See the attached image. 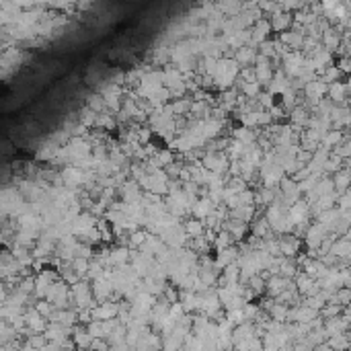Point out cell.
Wrapping results in <instances>:
<instances>
[{"label": "cell", "instance_id": "cell-1", "mask_svg": "<svg viewBox=\"0 0 351 351\" xmlns=\"http://www.w3.org/2000/svg\"><path fill=\"white\" fill-rule=\"evenodd\" d=\"M265 218H267V222L271 224L273 232H288V230L294 226V222L290 220V210L281 208L279 204H273V206L267 210Z\"/></svg>", "mask_w": 351, "mask_h": 351}, {"label": "cell", "instance_id": "cell-2", "mask_svg": "<svg viewBox=\"0 0 351 351\" xmlns=\"http://www.w3.org/2000/svg\"><path fill=\"white\" fill-rule=\"evenodd\" d=\"M60 277H62V275L56 273V271H52V269L39 271V273L35 275V296H37V298H45L47 292L52 290V285H54Z\"/></svg>", "mask_w": 351, "mask_h": 351}, {"label": "cell", "instance_id": "cell-3", "mask_svg": "<svg viewBox=\"0 0 351 351\" xmlns=\"http://www.w3.org/2000/svg\"><path fill=\"white\" fill-rule=\"evenodd\" d=\"M92 318L97 321H109V318H115L119 314V304L117 302H107V300H103V302H99V306H94L90 310Z\"/></svg>", "mask_w": 351, "mask_h": 351}, {"label": "cell", "instance_id": "cell-4", "mask_svg": "<svg viewBox=\"0 0 351 351\" xmlns=\"http://www.w3.org/2000/svg\"><path fill=\"white\" fill-rule=\"evenodd\" d=\"M202 165L208 169V171H214V173H224L226 167H228V158L222 154V152H210L202 158Z\"/></svg>", "mask_w": 351, "mask_h": 351}, {"label": "cell", "instance_id": "cell-5", "mask_svg": "<svg viewBox=\"0 0 351 351\" xmlns=\"http://www.w3.org/2000/svg\"><path fill=\"white\" fill-rule=\"evenodd\" d=\"M25 321H27L29 331H33V333H45V329H47V318L35 306L25 312Z\"/></svg>", "mask_w": 351, "mask_h": 351}, {"label": "cell", "instance_id": "cell-6", "mask_svg": "<svg viewBox=\"0 0 351 351\" xmlns=\"http://www.w3.org/2000/svg\"><path fill=\"white\" fill-rule=\"evenodd\" d=\"M308 214H310V208L306 206V202H294V206L290 208V220L296 224H306L308 220Z\"/></svg>", "mask_w": 351, "mask_h": 351}, {"label": "cell", "instance_id": "cell-7", "mask_svg": "<svg viewBox=\"0 0 351 351\" xmlns=\"http://www.w3.org/2000/svg\"><path fill=\"white\" fill-rule=\"evenodd\" d=\"M216 202L212 197H204V199H197V204L193 206V214L197 216V218H208V216H212L214 212H216Z\"/></svg>", "mask_w": 351, "mask_h": 351}, {"label": "cell", "instance_id": "cell-8", "mask_svg": "<svg viewBox=\"0 0 351 351\" xmlns=\"http://www.w3.org/2000/svg\"><path fill=\"white\" fill-rule=\"evenodd\" d=\"M238 259V248L236 246H226V248H220L218 250V255H216V265L220 269H224L226 265L234 263Z\"/></svg>", "mask_w": 351, "mask_h": 351}, {"label": "cell", "instance_id": "cell-9", "mask_svg": "<svg viewBox=\"0 0 351 351\" xmlns=\"http://www.w3.org/2000/svg\"><path fill=\"white\" fill-rule=\"evenodd\" d=\"M298 246H300V240L292 234H285L279 238V250H281V255L285 257H294L298 253Z\"/></svg>", "mask_w": 351, "mask_h": 351}, {"label": "cell", "instance_id": "cell-10", "mask_svg": "<svg viewBox=\"0 0 351 351\" xmlns=\"http://www.w3.org/2000/svg\"><path fill=\"white\" fill-rule=\"evenodd\" d=\"M296 285H298V292H302V294H306V296H312V294L318 292V283H316V281L312 279V275H308V273L300 275L298 281H296Z\"/></svg>", "mask_w": 351, "mask_h": 351}, {"label": "cell", "instance_id": "cell-11", "mask_svg": "<svg viewBox=\"0 0 351 351\" xmlns=\"http://www.w3.org/2000/svg\"><path fill=\"white\" fill-rule=\"evenodd\" d=\"M288 285H290V277H283L281 273H273V277L267 281V290L273 296H279L283 290H288Z\"/></svg>", "mask_w": 351, "mask_h": 351}, {"label": "cell", "instance_id": "cell-12", "mask_svg": "<svg viewBox=\"0 0 351 351\" xmlns=\"http://www.w3.org/2000/svg\"><path fill=\"white\" fill-rule=\"evenodd\" d=\"M232 337H234V341H244V339H253V337H257L255 335V327L250 325V323H240V325H236V329H234V333H232Z\"/></svg>", "mask_w": 351, "mask_h": 351}, {"label": "cell", "instance_id": "cell-13", "mask_svg": "<svg viewBox=\"0 0 351 351\" xmlns=\"http://www.w3.org/2000/svg\"><path fill=\"white\" fill-rule=\"evenodd\" d=\"M72 339H74L76 347H90V343H92V335L88 333L86 327H82V329H80V327H74Z\"/></svg>", "mask_w": 351, "mask_h": 351}, {"label": "cell", "instance_id": "cell-14", "mask_svg": "<svg viewBox=\"0 0 351 351\" xmlns=\"http://www.w3.org/2000/svg\"><path fill=\"white\" fill-rule=\"evenodd\" d=\"M347 92H351V88L349 86H343V84H339V82H335L331 88H329V99L333 103H343L345 101V97H347Z\"/></svg>", "mask_w": 351, "mask_h": 351}, {"label": "cell", "instance_id": "cell-15", "mask_svg": "<svg viewBox=\"0 0 351 351\" xmlns=\"http://www.w3.org/2000/svg\"><path fill=\"white\" fill-rule=\"evenodd\" d=\"M185 230H187V234H189V238H195V236H202V234H206V224L202 222V220H187L185 224Z\"/></svg>", "mask_w": 351, "mask_h": 351}, {"label": "cell", "instance_id": "cell-16", "mask_svg": "<svg viewBox=\"0 0 351 351\" xmlns=\"http://www.w3.org/2000/svg\"><path fill=\"white\" fill-rule=\"evenodd\" d=\"M257 80L261 82V84H269L271 82V78H273V74H271V68H269V64H267V60L265 58H261L259 60V66H257Z\"/></svg>", "mask_w": 351, "mask_h": 351}, {"label": "cell", "instance_id": "cell-17", "mask_svg": "<svg viewBox=\"0 0 351 351\" xmlns=\"http://www.w3.org/2000/svg\"><path fill=\"white\" fill-rule=\"evenodd\" d=\"M232 242H234V236H232V232L230 230H222V232H218L216 234V240H214V246L220 250V248H226V246H232Z\"/></svg>", "mask_w": 351, "mask_h": 351}, {"label": "cell", "instance_id": "cell-18", "mask_svg": "<svg viewBox=\"0 0 351 351\" xmlns=\"http://www.w3.org/2000/svg\"><path fill=\"white\" fill-rule=\"evenodd\" d=\"M86 105L92 109V111H97V113H101L103 109H105V99H103V94L101 92H94V94H90L88 97V101H86Z\"/></svg>", "mask_w": 351, "mask_h": 351}, {"label": "cell", "instance_id": "cell-19", "mask_svg": "<svg viewBox=\"0 0 351 351\" xmlns=\"http://www.w3.org/2000/svg\"><path fill=\"white\" fill-rule=\"evenodd\" d=\"M242 92L250 99H257L261 94V82L259 80H253V82H244L242 84Z\"/></svg>", "mask_w": 351, "mask_h": 351}, {"label": "cell", "instance_id": "cell-20", "mask_svg": "<svg viewBox=\"0 0 351 351\" xmlns=\"http://www.w3.org/2000/svg\"><path fill=\"white\" fill-rule=\"evenodd\" d=\"M94 125H97V127H103V130H107V132L115 130V121H113V117H111V115H105V113H99V115H97Z\"/></svg>", "mask_w": 351, "mask_h": 351}, {"label": "cell", "instance_id": "cell-21", "mask_svg": "<svg viewBox=\"0 0 351 351\" xmlns=\"http://www.w3.org/2000/svg\"><path fill=\"white\" fill-rule=\"evenodd\" d=\"M125 158H127V154L123 152V150L121 148H115V150H111V152H109V161L119 169L121 165H125Z\"/></svg>", "mask_w": 351, "mask_h": 351}, {"label": "cell", "instance_id": "cell-22", "mask_svg": "<svg viewBox=\"0 0 351 351\" xmlns=\"http://www.w3.org/2000/svg\"><path fill=\"white\" fill-rule=\"evenodd\" d=\"M292 123H294V125H300V123H306V125H308V115H306V109H302V107H296V109L292 111Z\"/></svg>", "mask_w": 351, "mask_h": 351}, {"label": "cell", "instance_id": "cell-23", "mask_svg": "<svg viewBox=\"0 0 351 351\" xmlns=\"http://www.w3.org/2000/svg\"><path fill=\"white\" fill-rule=\"evenodd\" d=\"M333 181H335V187H337L339 191H343V189L347 191V187H349V183H351V179H349V175H347L345 171H339V173L335 175Z\"/></svg>", "mask_w": 351, "mask_h": 351}, {"label": "cell", "instance_id": "cell-24", "mask_svg": "<svg viewBox=\"0 0 351 351\" xmlns=\"http://www.w3.org/2000/svg\"><path fill=\"white\" fill-rule=\"evenodd\" d=\"M238 60H240V62H250V60H253V52H250V49H242Z\"/></svg>", "mask_w": 351, "mask_h": 351}, {"label": "cell", "instance_id": "cell-25", "mask_svg": "<svg viewBox=\"0 0 351 351\" xmlns=\"http://www.w3.org/2000/svg\"><path fill=\"white\" fill-rule=\"evenodd\" d=\"M339 70H335V68H331V70H327V74H325V80H329V82H333V80H337V74Z\"/></svg>", "mask_w": 351, "mask_h": 351}, {"label": "cell", "instance_id": "cell-26", "mask_svg": "<svg viewBox=\"0 0 351 351\" xmlns=\"http://www.w3.org/2000/svg\"><path fill=\"white\" fill-rule=\"evenodd\" d=\"M138 140L140 142H148L150 140V130H140L138 132Z\"/></svg>", "mask_w": 351, "mask_h": 351}]
</instances>
